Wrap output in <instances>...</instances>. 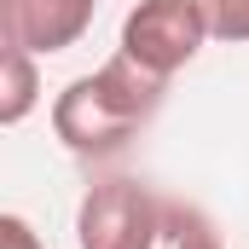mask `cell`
<instances>
[{
  "instance_id": "obj_1",
  "label": "cell",
  "mask_w": 249,
  "mask_h": 249,
  "mask_svg": "<svg viewBox=\"0 0 249 249\" xmlns=\"http://www.w3.org/2000/svg\"><path fill=\"white\" fill-rule=\"evenodd\" d=\"M157 105H162V75L116 53L110 64H99L93 75H75L53 99V133L75 157H116L157 116Z\"/></svg>"
},
{
  "instance_id": "obj_2",
  "label": "cell",
  "mask_w": 249,
  "mask_h": 249,
  "mask_svg": "<svg viewBox=\"0 0 249 249\" xmlns=\"http://www.w3.org/2000/svg\"><path fill=\"white\" fill-rule=\"evenodd\" d=\"M209 41V23L197 12V0H139L122 18V58H133L151 75H174L186 70Z\"/></svg>"
},
{
  "instance_id": "obj_3",
  "label": "cell",
  "mask_w": 249,
  "mask_h": 249,
  "mask_svg": "<svg viewBox=\"0 0 249 249\" xmlns=\"http://www.w3.org/2000/svg\"><path fill=\"white\" fill-rule=\"evenodd\" d=\"M162 203L139 180H99L75 209V244L81 249H157Z\"/></svg>"
},
{
  "instance_id": "obj_4",
  "label": "cell",
  "mask_w": 249,
  "mask_h": 249,
  "mask_svg": "<svg viewBox=\"0 0 249 249\" xmlns=\"http://www.w3.org/2000/svg\"><path fill=\"white\" fill-rule=\"evenodd\" d=\"M99 0H0V35L6 47H23L35 58L70 53L93 29Z\"/></svg>"
},
{
  "instance_id": "obj_5",
  "label": "cell",
  "mask_w": 249,
  "mask_h": 249,
  "mask_svg": "<svg viewBox=\"0 0 249 249\" xmlns=\"http://www.w3.org/2000/svg\"><path fill=\"white\" fill-rule=\"evenodd\" d=\"M0 75H6V87H0V122H6V127H18L29 110H35V99H41V81H35V53H23V47H6Z\"/></svg>"
},
{
  "instance_id": "obj_6",
  "label": "cell",
  "mask_w": 249,
  "mask_h": 249,
  "mask_svg": "<svg viewBox=\"0 0 249 249\" xmlns=\"http://www.w3.org/2000/svg\"><path fill=\"white\" fill-rule=\"evenodd\" d=\"M157 249H226V244H220V232H214L197 209L162 203V232H157Z\"/></svg>"
},
{
  "instance_id": "obj_7",
  "label": "cell",
  "mask_w": 249,
  "mask_h": 249,
  "mask_svg": "<svg viewBox=\"0 0 249 249\" xmlns=\"http://www.w3.org/2000/svg\"><path fill=\"white\" fill-rule=\"evenodd\" d=\"M197 12L214 41H232V47L249 41V0H197Z\"/></svg>"
},
{
  "instance_id": "obj_8",
  "label": "cell",
  "mask_w": 249,
  "mask_h": 249,
  "mask_svg": "<svg viewBox=\"0 0 249 249\" xmlns=\"http://www.w3.org/2000/svg\"><path fill=\"white\" fill-rule=\"evenodd\" d=\"M0 249H47L23 214H0Z\"/></svg>"
}]
</instances>
